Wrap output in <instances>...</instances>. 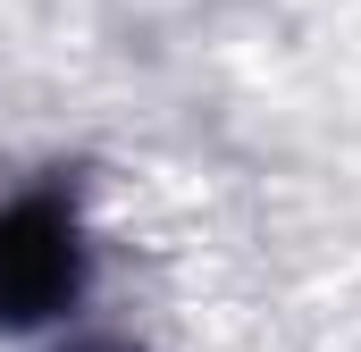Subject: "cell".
<instances>
[{"label":"cell","mask_w":361,"mask_h":352,"mask_svg":"<svg viewBox=\"0 0 361 352\" xmlns=\"http://www.w3.org/2000/svg\"><path fill=\"white\" fill-rule=\"evenodd\" d=\"M85 285V244H76V218L34 193V201H8L0 210V327H42L76 302Z\"/></svg>","instance_id":"6da1fadb"},{"label":"cell","mask_w":361,"mask_h":352,"mask_svg":"<svg viewBox=\"0 0 361 352\" xmlns=\"http://www.w3.org/2000/svg\"><path fill=\"white\" fill-rule=\"evenodd\" d=\"M76 352H118V344H76Z\"/></svg>","instance_id":"7a4b0ae2"}]
</instances>
